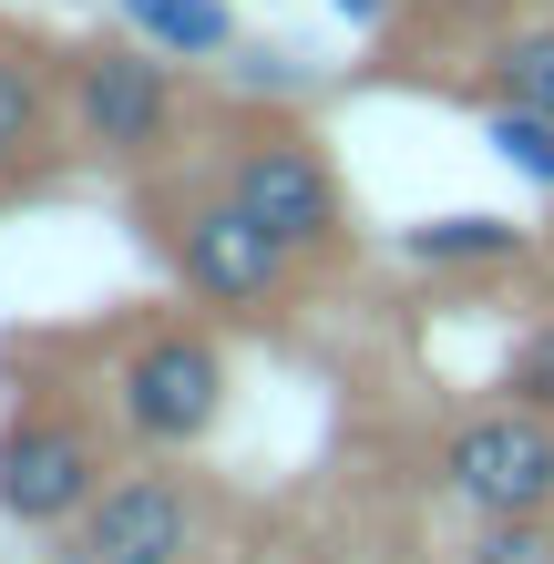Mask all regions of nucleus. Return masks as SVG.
Instances as JSON below:
<instances>
[{"mask_svg": "<svg viewBox=\"0 0 554 564\" xmlns=\"http://www.w3.org/2000/svg\"><path fill=\"white\" fill-rule=\"evenodd\" d=\"M144 216H154V247H165V268L185 278V297L195 308H226V318H278L298 268H308L268 216H247L237 195H226L216 164L195 185H154Z\"/></svg>", "mask_w": 554, "mask_h": 564, "instance_id": "obj_1", "label": "nucleus"}, {"mask_svg": "<svg viewBox=\"0 0 554 564\" xmlns=\"http://www.w3.org/2000/svg\"><path fill=\"white\" fill-rule=\"evenodd\" d=\"M226 421V349L206 328H144L134 349L113 359V431L144 452H195Z\"/></svg>", "mask_w": 554, "mask_h": 564, "instance_id": "obj_2", "label": "nucleus"}, {"mask_svg": "<svg viewBox=\"0 0 554 564\" xmlns=\"http://www.w3.org/2000/svg\"><path fill=\"white\" fill-rule=\"evenodd\" d=\"M216 175H226V195H237L247 216H268L298 257H329L349 237L339 175H329V154H318L298 123H237V134L216 144Z\"/></svg>", "mask_w": 554, "mask_h": 564, "instance_id": "obj_3", "label": "nucleus"}, {"mask_svg": "<svg viewBox=\"0 0 554 564\" xmlns=\"http://www.w3.org/2000/svg\"><path fill=\"white\" fill-rule=\"evenodd\" d=\"M62 113H73V134L104 154V164H154L175 144V73H165V52L144 42H93L73 62V83H62Z\"/></svg>", "mask_w": 554, "mask_h": 564, "instance_id": "obj_4", "label": "nucleus"}, {"mask_svg": "<svg viewBox=\"0 0 554 564\" xmlns=\"http://www.w3.org/2000/svg\"><path fill=\"white\" fill-rule=\"evenodd\" d=\"M104 482H113V462H104V421L93 411L21 401L0 421V513L11 523H73Z\"/></svg>", "mask_w": 554, "mask_h": 564, "instance_id": "obj_5", "label": "nucleus"}, {"mask_svg": "<svg viewBox=\"0 0 554 564\" xmlns=\"http://www.w3.org/2000/svg\"><path fill=\"white\" fill-rule=\"evenodd\" d=\"M195 544H206V492L185 473H113L62 523L73 564H195Z\"/></svg>", "mask_w": 554, "mask_h": 564, "instance_id": "obj_6", "label": "nucleus"}, {"mask_svg": "<svg viewBox=\"0 0 554 564\" xmlns=\"http://www.w3.org/2000/svg\"><path fill=\"white\" fill-rule=\"evenodd\" d=\"M442 492L472 513H554V411H472L442 431Z\"/></svg>", "mask_w": 554, "mask_h": 564, "instance_id": "obj_7", "label": "nucleus"}, {"mask_svg": "<svg viewBox=\"0 0 554 564\" xmlns=\"http://www.w3.org/2000/svg\"><path fill=\"white\" fill-rule=\"evenodd\" d=\"M123 31H144L165 62H216L226 42H237V11L226 0H113Z\"/></svg>", "mask_w": 554, "mask_h": 564, "instance_id": "obj_8", "label": "nucleus"}, {"mask_svg": "<svg viewBox=\"0 0 554 564\" xmlns=\"http://www.w3.org/2000/svg\"><path fill=\"white\" fill-rule=\"evenodd\" d=\"M42 134H52V83H42V62H31L21 42H0V185L31 164Z\"/></svg>", "mask_w": 554, "mask_h": 564, "instance_id": "obj_9", "label": "nucleus"}, {"mask_svg": "<svg viewBox=\"0 0 554 564\" xmlns=\"http://www.w3.org/2000/svg\"><path fill=\"white\" fill-rule=\"evenodd\" d=\"M401 247H411V268H503V257H524V226L513 216H432Z\"/></svg>", "mask_w": 554, "mask_h": 564, "instance_id": "obj_10", "label": "nucleus"}, {"mask_svg": "<svg viewBox=\"0 0 554 564\" xmlns=\"http://www.w3.org/2000/svg\"><path fill=\"white\" fill-rule=\"evenodd\" d=\"M482 134H493V154H503L524 185L554 195V113H544V104H513V93H503V104L482 113Z\"/></svg>", "mask_w": 554, "mask_h": 564, "instance_id": "obj_11", "label": "nucleus"}, {"mask_svg": "<svg viewBox=\"0 0 554 564\" xmlns=\"http://www.w3.org/2000/svg\"><path fill=\"white\" fill-rule=\"evenodd\" d=\"M493 83L513 93V104H544V113H554V21L503 31V42H493Z\"/></svg>", "mask_w": 554, "mask_h": 564, "instance_id": "obj_12", "label": "nucleus"}, {"mask_svg": "<svg viewBox=\"0 0 554 564\" xmlns=\"http://www.w3.org/2000/svg\"><path fill=\"white\" fill-rule=\"evenodd\" d=\"M472 564H554V523L544 513H482Z\"/></svg>", "mask_w": 554, "mask_h": 564, "instance_id": "obj_13", "label": "nucleus"}, {"mask_svg": "<svg viewBox=\"0 0 554 564\" xmlns=\"http://www.w3.org/2000/svg\"><path fill=\"white\" fill-rule=\"evenodd\" d=\"M503 401H524V411H554V318L513 339V359H503Z\"/></svg>", "mask_w": 554, "mask_h": 564, "instance_id": "obj_14", "label": "nucleus"}, {"mask_svg": "<svg viewBox=\"0 0 554 564\" xmlns=\"http://www.w3.org/2000/svg\"><path fill=\"white\" fill-rule=\"evenodd\" d=\"M329 11H339V21H360V31H380V21H390V0H329Z\"/></svg>", "mask_w": 554, "mask_h": 564, "instance_id": "obj_15", "label": "nucleus"}, {"mask_svg": "<svg viewBox=\"0 0 554 564\" xmlns=\"http://www.w3.org/2000/svg\"><path fill=\"white\" fill-rule=\"evenodd\" d=\"M544 247H554V237H544Z\"/></svg>", "mask_w": 554, "mask_h": 564, "instance_id": "obj_16", "label": "nucleus"}]
</instances>
